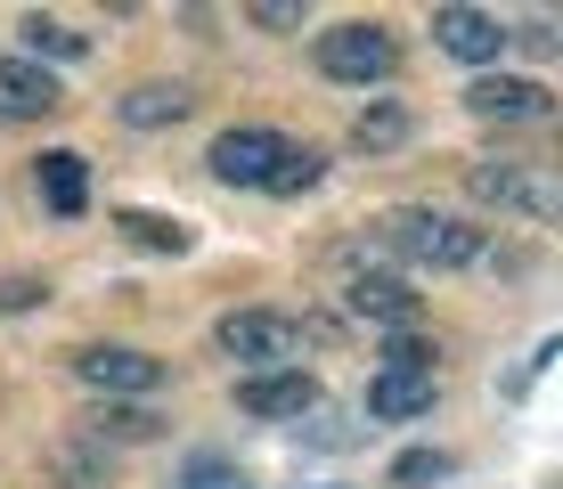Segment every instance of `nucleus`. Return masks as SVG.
<instances>
[{
    "label": "nucleus",
    "instance_id": "nucleus-24",
    "mask_svg": "<svg viewBox=\"0 0 563 489\" xmlns=\"http://www.w3.org/2000/svg\"><path fill=\"white\" fill-rule=\"evenodd\" d=\"M42 278H0V310H33V302H42Z\"/></svg>",
    "mask_w": 563,
    "mask_h": 489
},
{
    "label": "nucleus",
    "instance_id": "nucleus-13",
    "mask_svg": "<svg viewBox=\"0 0 563 489\" xmlns=\"http://www.w3.org/2000/svg\"><path fill=\"white\" fill-rule=\"evenodd\" d=\"M433 376H400V367H384L376 384H367V416H424L433 408Z\"/></svg>",
    "mask_w": 563,
    "mask_h": 489
},
{
    "label": "nucleus",
    "instance_id": "nucleus-17",
    "mask_svg": "<svg viewBox=\"0 0 563 489\" xmlns=\"http://www.w3.org/2000/svg\"><path fill=\"white\" fill-rule=\"evenodd\" d=\"M319 171H327V155H319V147H286V155H278V171H269V196H302V188H319Z\"/></svg>",
    "mask_w": 563,
    "mask_h": 489
},
{
    "label": "nucleus",
    "instance_id": "nucleus-10",
    "mask_svg": "<svg viewBox=\"0 0 563 489\" xmlns=\"http://www.w3.org/2000/svg\"><path fill=\"white\" fill-rule=\"evenodd\" d=\"M310 400H319V384H310L302 367H269V376H245V384H238V408H245V416H302Z\"/></svg>",
    "mask_w": 563,
    "mask_h": 489
},
{
    "label": "nucleus",
    "instance_id": "nucleus-1",
    "mask_svg": "<svg viewBox=\"0 0 563 489\" xmlns=\"http://www.w3.org/2000/svg\"><path fill=\"white\" fill-rule=\"evenodd\" d=\"M384 245L409 253V262H424V269H465V262H482V229L450 221V212H424V204L384 212Z\"/></svg>",
    "mask_w": 563,
    "mask_h": 489
},
{
    "label": "nucleus",
    "instance_id": "nucleus-3",
    "mask_svg": "<svg viewBox=\"0 0 563 489\" xmlns=\"http://www.w3.org/2000/svg\"><path fill=\"white\" fill-rule=\"evenodd\" d=\"M74 376L90 391H107V400H147V391L164 384V359L123 351V343H90V351H74Z\"/></svg>",
    "mask_w": 563,
    "mask_h": 489
},
{
    "label": "nucleus",
    "instance_id": "nucleus-9",
    "mask_svg": "<svg viewBox=\"0 0 563 489\" xmlns=\"http://www.w3.org/2000/svg\"><path fill=\"white\" fill-rule=\"evenodd\" d=\"M433 42L450 57H465V66H490V57L507 49V25L482 16V9H433Z\"/></svg>",
    "mask_w": 563,
    "mask_h": 489
},
{
    "label": "nucleus",
    "instance_id": "nucleus-12",
    "mask_svg": "<svg viewBox=\"0 0 563 489\" xmlns=\"http://www.w3.org/2000/svg\"><path fill=\"white\" fill-rule=\"evenodd\" d=\"M42 196H49L57 221H74V212L90 204V164H82L74 147H49V155H42Z\"/></svg>",
    "mask_w": 563,
    "mask_h": 489
},
{
    "label": "nucleus",
    "instance_id": "nucleus-23",
    "mask_svg": "<svg viewBox=\"0 0 563 489\" xmlns=\"http://www.w3.org/2000/svg\"><path fill=\"white\" fill-rule=\"evenodd\" d=\"M188 489H245V481L229 474L221 457H197V465H188Z\"/></svg>",
    "mask_w": 563,
    "mask_h": 489
},
{
    "label": "nucleus",
    "instance_id": "nucleus-5",
    "mask_svg": "<svg viewBox=\"0 0 563 489\" xmlns=\"http://www.w3.org/2000/svg\"><path fill=\"white\" fill-rule=\"evenodd\" d=\"M278 155H286V140H278V131H221L205 164L221 171L229 188H269V171H278Z\"/></svg>",
    "mask_w": 563,
    "mask_h": 489
},
{
    "label": "nucleus",
    "instance_id": "nucleus-18",
    "mask_svg": "<svg viewBox=\"0 0 563 489\" xmlns=\"http://www.w3.org/2000/svg\"><path fill=\"white\" fill-rule=\"evenodd\" d=\"M25 49H33V57H82L90 42H82L74 25H57V16H25Z\"/></svg>",
    "mask_w": 563,
    "mask_h": 489
},
{
    "label": "nucleus",
    "instance_id": "nucleus-15",
    "mask_svg": "<svg viewBox=\"0 0 563 489\" xmlns=\"http://www.w3.org/2000/svg\"><path fill=\"white\" fill-rule=\"evenodd\" d=\"M352 140H360L367 155H393L400 140H409V107H400V98H376V107H360Z\"/></svg>",
    "mask_w": 563,
    "mask_h": 489
},
{
    "label": "nucleus",
    "instance_id": "nucleus-8",
    "mask_svg": "<svg viewBox=\"0 0 563 489\" xmlns=\"http://www.w3.org/2000/svg\"><path fill=\"white\" fill-rule=\"evenodd\" d=\"M465 107L490 114V123H539V114H548V82H522V74H482V82L465 90Z\"/></svg>",
    "mask_w": 563,
    "mask_h": 489
},
{
    "label": "nucleus",
    "instance_id": "nucleus-14",
    "mask_svg": "<svg viewBox=\"0 0 563 489\" xmlns=\"http://www.w3.org/2000/svg\"><path fill=\"white\" fill-rule=\"evenodd\" d=\"M180 114H188V90H180V82H140V90L123 98V123H131V131L180 123Z\"/></svg>",
    "mask_w": 563,
    "mask_h": 489
},
{
    "label": "nucleus",
    "instance_id": "nucleus-20",
    "mask_svg": "<svg viewBox=\"0 0 563 489\" xmlns=\"http://www.w3.org/2000/svg\"><path fill=\"white\" fill-rule=\"evenodd\" d=\"M99 433H114V441H155V416H147V408H107Z\"/></svg>",
    "mask_w": 563,
    "mask_h": 489
},
{
    "label": "nucleus",
    "instance_id": "nucleus-7",
    "mask_svg": "<svg viewBox=\"0 0 563 489\" xmlns=\"http://www.w3.org/2000/svg\"><path fill=\"white\" fill-rule=\"evenodd\" d=\"M57 107H66V90H57L49 66H33V57H0V114H9V123L57 114Z\"/></svg>",
    "mask_w": 563,
    "mask_h": 489
},
{
    "label": "nucleus",
    "instance_id": "nucleus-6",
    "mask_svg": "<svg viewBox=\"0 0 563 489\" xmlns=\"http://www.w3.org/2000/svg\"><path fill=\"white\" fill-rule=\"evenodd\" d=\"M474 196L482 204H515V212H531V221H555V180H531L522 164H474Z\"/></svg>",
    "mask_w": 563,
    "mask_h": 489
},
{
    "label": "nucleus",
    "instance_id": "nucleus-4",
    "mask_svg": "<svg viewBox=\"0 0 563 489\" xmlns=\"http://www.w3.org/2000/svg\"><path fill=\"white\" fill-rule=\"evenodd\" d=\"M393 33L384 25H335V33H319V66L335 74V82H384L393 74Z\"/></svg>",
    "mask_w": 563,
    "mask_h": 489
},
{
    "label": "nucleus",
    "instance_id": "nucleus-16",
    "mask_svg": "<svg viewBox=\"0 0 563 489\" xmlns=\"http://www.w3.org/2000/svg\"><path fill=\"white\" fill-rule=\"evenodd\" d=\"M114 229H123L140 253H188V229L164 221V212H114Z\"/></svg>",
    "mask_w": 563,
    "mask_h": 489
},
{
    "label": "nucleus",
    "instance_id": "nucleus-21",
    "mask_svg": "<svg viewBox=\"0 0 563 489\" xmlns=\"http://www.w3.org/2000/svg\"><path fill=\"white\" fill-rule=\"evenodd\" d=\"M441 474H450V457H441V448H409V457L393 465V481H409V489H417V481H441Z\"/></svg>",
    "mask_w": 563,
    "mask_h": 489
},
{
    "label": "nucleus",
    "instance_id": "nucleus-11",
    "mask_svg": "<svg viewBox=\"0 0 563 489\" xmlns=\"http://www.w3.org/2000/svg\"><path fill=\"white\" fill-rule=\"evenodd\" d=\"M343 302L360 310V319H384V326H409L417 319V293L409 278H393V269H367V278H352V293Z\"/></svg>",
    "mask_w": 563,
    "mask_h": 489
},
{
    "label": "nucleus",
    "instance_id": "nucleus-19",
    "mask_svg": "<svg viewBox=\"0 0 563 489\" xmlns=\"http://www.w3.org/2000/svg\"><path fill=\"white\" fill-rule=\"evenodd\" d=\"M384 367H400V376H433V343L409 335V326H393V343H384Z\"/></svg>",
    "mask_w": 563,
    "mask_h": 489
},
{
    "label": "nucleus",
    "instance_id": "nucleus-2",
    "mask_svg": "<svg viewBox=\"0 0 563 489\" xmlns=\"http://www.w3.org/2000/svg\"><path fill=\"white\" fill-rule=\"evenodd\" d=\"M212 343L229 351V359H245V367H286V359H302V326L286 319V310H229L221 326H212Z\"/></svg>",
    "mask_w": 563,
    "mask_h": 489
},
{
    "label": "nucleus",
    "instance_id": "nucleus-22",
    "mask_svg": "<svg viewBox=\"0 0 563 489\" xmlns=\"http://www.w3.org/2000/svg\"><path fill=\"white\" fill-rule=\"evenodd\" d=\"M245 16H254L262 33H295V25H302V0H254Z\"/></svg>",
    "mask_w": 563,
    "mask_h": 489
}]
</instances>
